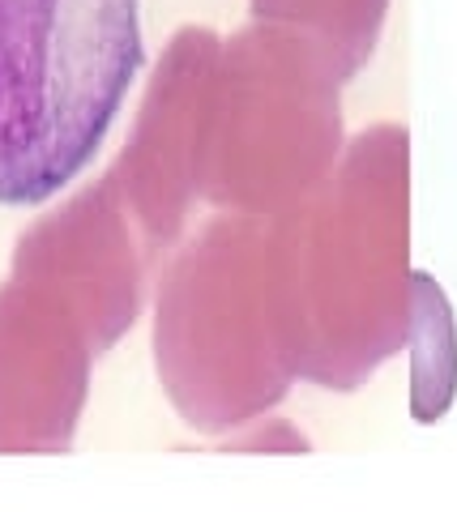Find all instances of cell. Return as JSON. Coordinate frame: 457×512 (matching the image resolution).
Wrapping results in <instances>:
<instances>
[{
	"mask_svg": "<svg viewBox=\"0 0 457 512\" xmlns=\"http://www.w3.org/2000/svg\"><path fill=\"white\" fill-rule=\"evenodd\" d=\"M411 419L440 423L457 397V320L453 303L432 274L415 269L411 282Z\"/></svg>",
	"mask_w": 457,
	"mask_h": 512,
	"instance_id": "ba28073f",
	"label": "cell"
},
{
	"mask_svg": "<svg viewBox=\"0 0 457 512\" xmlns=\"http://www.w3.org/2000/svg\"><path fill=\"white\" fill-rule=\"evenodd\" d=\"M342 77L291 26L257 22L223 43L201 141V201L270 218L334 171L346 150Z\"/></svg>",
	"mask_w": 457,
	"mask_h": 512,
	"instance_id": "277c9868",
	"label": "cell"
},
{
	"mask_svg": "<svg viewBox=\"0 0 457 512\" xmlns=\"http://www.w3.org/2000/svg\"><path fill=\"white\" fill-rule=\"evenodd\" d=\"M265 227L270 218L235 210L201 222L154 291V372L201 436L270 414L295 380L265 299Z\"/></svg>",
	"mask_w": 457,
	"mask_h": 512,
	"instance_id": "3957f363",
	"label": "cell"
},
{
	"mask_svg": "<svg viewBox=\"0 0 457 512\" xmlns=\"http://www.w3.org/2000/svg\"><path fill=\"white\" fill-rule=\"evenodd\" d=\"M257 22H278L308 35L334 60L342 82L372 60L389 18V0H248Z\"/></svg>",
	"mask_w": 457,
	"mask_h": 512,
	"instance_id": "9c48e42d",
	"label": "cell"
},
{
	"mask_svg": "<svg viewBox=\"0 0 457 512\" xmlns=\"http://www.w3.org/2000/svg\"><path fill=\"white\" fill-rule=\"evenodd\" d=\"M154 256L159 248L141 231L133 205L107 171L18 235L13 274L43 282L65 299L103 355L137 325Z\"/></svg>",
	"mask_w": 457,
	"mask_h": 512,
	"instance_id": "5b68a950",
	"label": "cell"
},
{
	"mask_svg": "<svg viewBox=\"0 0 457 512\" xmlns=\"http://www.w3.org/2000/svg\"><path fill=\"white\" fill-rule=\"evenodd\" d=\"M411 282V133L372 124L265 227V299L295 380L351 393L406 350Z\"/></svg>",
	"mask_w": 457,
	"mask_h": 512,
	"instance_id": "6da1fadb",
	"label": "cell"
},
{
	"mask_svg": "<svg viewBox=\"0 0 457 512\" xmlns=\"http://www.w3.org/2000/svg\"><path fill=\"white\" fill-rule=\"evenodd\" d=\"M94 342L43 282H0V453H65L90 397Z\"/></svg>",
	"mask_w": 457,
	"mask_h": 512,
	"instance_id": "52a82bcc",
	"label": "cell"
},
{
	"mask_svg": "<svg viewBox=\"0 0 457 512\" xmlns=\"http://www.w3.org/2000/svg\"><path fill=\"white\" fill-rule=\"evenodd\" d=\"M223 39L206 26H180L167 39L141 94L133 133L112 175L154 248H171L201 197V141Z\"/></svg>",
	"mask_w": 457,
	"mask_h": 512,
	"instance_id": "8992f818",
	"label": "cell"
},
{
	"mask_svg": "<svg viewBox=\"0 0 457 512\" xmlns=\"http://www.w3.org/2000/svg\"><path fill=\"white\" fill-rule=\"evenodd\" d=\"M141 64V0H0V205L73 184Z\"/></svg>",
	"mask_w": 457,
	"mask_h": 512,
	"instance_id": "7a4b0ae2",
	"label": "cell"
}]
</instances>
